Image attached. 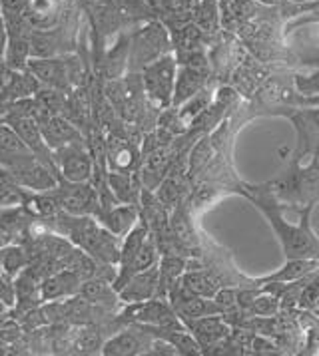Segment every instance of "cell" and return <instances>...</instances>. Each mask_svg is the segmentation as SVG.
I'll use <instances>...</instances> for the list:
<instances>
[{
	"mask_svg": "<svg viewBox=\"0 0 319 356\" xmlns=\"http://www.w3.org/2000/svg\"><path fill=\"white\" fill-rule=\"evenodd\" d=\"M238 195L246 197L256 205L270 227L274 229L276 237L281 243V251L286 259H319V237L311 229V213L313 207H307L299 211V223H290L283 213V205L277 201L276 193L272 191L270 184H247L242 181L238 189Z\"/></svg>",
	"mask_w": 319,
	"mask_h": 356,
	"instance_id": "cell-1",
	"label": "cell"
},
{
	"mask_svg": "<svg viewBox=\"0 0 319 356\" xmlns=\"http://www.w3.org/2000/svg\"><path fill=\"white\" fill-rule=\"evenodd\" d=\"M277 201L286 211L299 213L319 203V157H309V163L291 156L286 168L267 181Z\"/></svg>",
	"mask_w": 319,
	"mask_h": 356,
	"instance_id": "cell-2",
	"label": "cell"
},
{
	"mask_svg": "<svg viewBox=\"0 0 319 356\" xmlns=\"http://www.w3.org/2000/svg\"><path fill=\"white\" fill-rule=\"evenodd\" d=\"M174 52L172 38L168 29L156 20L144 22L142 26L132 30L130 50H128V72H142L146 66L158 58Z\"/></svg>",
	"mask_w": 319,
	"mask_h": 356,
	"instance_id": "cell-3",
	"label": "cell"
},
{
	"mask_svg": "<svg viewBox=\"0 0 319 356\" xmlns=\"http://www.w3.org/2000/svg\"><path fill=\"white\" fill-rule=\"evenodd\" d=\"M26 70L40 82V86L56 88L70 94L84 78V62L72 52L52 58H30Z\"/></svg>",
	"mask_w": 319,
	"mask_h": 356,
	"instance_id": "cell-4",
	"label": "cell"
},
{
	"mask_svg": "<svg viewBox=\"0 0 319 356\" xmlns=\"http://www.w3.org/2000/svg\"><path fill=\"white\" fill-rule=\"evenodd\" d=\"M140 74H142L148 102L160 112L170 108L172 98H174L176 74H178V60H176L174 52L158 58L156 62L146 66Z\"/></svg>",
	"mask_w": 319,
	"mask_h": 356,
	"instance_id": "cell-5",
	"label": "cell"
},
{
	"mask_svg": "<svg viewBox=\"0 0 319 356\" xmlns=\"http://www.w3.org/2000/svg\"><path fill=\"white\" fill-rule=\"evenodd\" d=\"M2 165L15 175L16 181L20 186L24 187L26 191H32V193L52 191L60 181L59 175L50 170L48 165H44L42 161L34 154L2 161Z\"/></svg>",
	"mask_w": 319,
	"mask_h": 356,
	"instance_id": "cell-6",
	"label": "cell"
},
{
	"mask_svg": "<svg viewBox=\"0 0 319 356\" xmlns=\"http://www.w3.org/2000/svg\"><path fill=\"white\" fill-rule=\"evenodd\" d=\"M52 195L62 211L70 215H96L100 209V189L92 186V181H64L52 189Z\"/></svg>",
	"mask_w": 319,
	"mask_h": 356,
	"instance_id": "cell-7",
	"label": "cell"
},
{
	"mask_svg": "<svg viewBox=\"0 0 319 356\" xmlns=\"http://www.w3.org/2000/svg\"><path fill=\"white\" fill-rule=\"evenodd\" d=\"M54 163H56L60 179L64 181H74V184L92 181L94 159L88 152L86 140H78V142L54 149Z\"/></svg>",
	"mask_w": 319,
	"mask_h": 356,
	"instance_id": "cell-8",
	"label": "cell"
},
{
	"mask_svg": "<svg viewBox=\"0 0 319 356\" xmlns=\"http://www.w3.org/2000/svg\"><path fill=\"white\" fill-rule=\"evenodd\" d=\"M120 318L124 325H128V323H140V325H148V327L182 325L170 300L162 299V297H154V299L134 302V305H124L120 311Z\"/></svg>",
	"mask_w": 319,
	"mask_h": 356,
	"instance_id": "cell-9",
	"label": "cell"
},
{
	"mask_svg": "<svg viewBox=\"0 0 319 356\" xmlns=\"http://www.w3.org/2000/svg\"><path fill=\"white\" fill-rule=\"evenodd\" d=\"M288 120L297 134V147L291 156L299 161L319 157V106L297 108L288 114Z\"/></svg>",
	"mask_w": 319,
	"mask_h": 356,
	"instance_id": "cell-10",
	"label": "cell"
},
{
	"mask_svg": "<svg viewBox=\"0 0 319 356\" xmlns=\"http://www.w3.org/2000/svg\"><path fill=\"white\" fill-rule=\"evenodd\" d=\"M154 341V337L138 323H128L126 327L110 334L104 344L102 353L104 356H142L148 355V348Z\"/></svg>",
	"mask_w": 319,
	"mask_h": 356,
	"instance_id": "cell-11",
	"label": "cell"
},
{
	"mask_svg": "<svg viewBox=\"0 0 319 356\" xmlns=\"http://www.w3.org/2000/svg\"><path fill=\"white\" fill-rule=\"evenodd\" d=\"M166 299L174 307L180 321H192V318H200V316H208V314H221L216 300L194 295L180 281H176L174 285L168 289Z\"/></svg>",
	"mask_w": 319,
	"mask_h": 356,
	"instance_id": "cell-12",
	"label": "cell"
},
{
	"mask_svg": "<svg viewBox=\"0 0 319 356\" xmlns=\"http://www.w3.org/2000/svg\"><path fill=\"white\" fill-rule=\"evenodd\" d=\"M267 74H270V64H263L247 52L246 58L232 72L228 86H232L244 100H249L256 94V90L263 84Z\"/></svg>",
	"mask_w": 319,
	"mask_h": 356,
	"instance_id": "cell-13",
	"label": "cell"
},
{
	"mask_svg": "<svg viewBox=\"0 0 319 356\" xmlns=\"http://www.w3.org/2000/svg\"><path fill=\"white\" fill-rule=\"evenodd\" d=\"M38 126L44 136V142L48 143V147L54 152L59 147H64L68 143L78 142V140H84V134L82 129L74 124L70 118L66 115H40L38 120Z\"/></svg>",
	"mask_w": 319,
	"mask_h": 356,
	"instance_id": "cell-14",
	"label": "cell"
},
{
	"mask_svg": "<svg viewBox=\"0 0 319 356\" xmlns=\"http://www.w3.org/2000/svg\"><path fill=\"white\" fill-rule=\"evenodd\" d=\"M102 227H106L116 237L124 239L140 221V207L134 203H114L108 207H100L94 215Z\"/></svg>",
	"mask_w": 319,
	"mask_h": 356,
	"instance_id": "cell-15",
	"label": "cell"
},
{
	"mask_svg": "<svg viewBox=\"0 0 319 356\" xmlns=\"http://www.w3.org/2000/svg\"><path fill=\"white\" fill-rule=\"evenodd\" d=\"M189 332L194 334V339L200 342L203 355L216 346L218 342L230 337L232 327L226 323V318L221 314H208V316H200V318H192V321H182Z\"/></svg>",
	"mask_w": 319,
	"mask_h": 356,
	"instance_id": "cell-16",
	"label": "cell"
},
{
	"mask_svg": "<svg viewBox=\"0 0 319 356\" xmlns=\"http://www.w3.org/2000/svg\"><path fill=\"white\" fill-rule=\"evenodd\" d=\"M160 295V269L158 265L146 269V271L132 275L124 283V286L118 291V297L122 305H134L142 300L154 299Z\"/></svg>",
	"mask_w": 319,
	"mask_h": 356,
	"instance_id": "cell-17",
	"label": "cell"
},
{
	"mask_svg": "<svg viewBox=\"0 0 319 356\" xmlns=\"http://www.w3.org/2000/svg\"><path fill=\"white\" fill-rule=\"evenodd\" d=\"M82 281L84 279L72 269H56L40 281V300L50 302V300L70 299L78 295Z\"/></svg>",
	"mask_w": 319,
	"mask_h": 356,
	"instance_id": "cell-18",
	"label": "cell"
},
{
	"mask_svg": "<svg viewBox=\"0 0 319 356\" xmlns=\"http://www.w3.org/2000/svg\"><path fill=\"white\" fill-rule=\"evenodd\" d=\"M32 221L34 219L24 211L22 205L0 207V249L22 241L29 235Z\"/></svg>",
	"mask_w": 319,
	"mask_h": 356,
	"instance_id": "cell-19",
	"label": "cell"
},
{
	"mask_svg": "<svg viewBox=\"0 0 319 356\" xmlns=\"http://www.w3.org/2000/svg\"><path fill=\"white\" fill-rule=\"evenodd\" d=\"M210 80H212V72L210 70H200V68L180 66V64H178L172 106H174V108L182 106V104L186 100H189L194 94H198L200 90L208 88V86H210Z\"/></svg>",
	"mask_w": 319,
	"mask_h": 356,
	"instance_id": "cell-20",
	"label": "cell"
},
{
	"mask_svg": "<svg viewBox=\"0 0 319 356\" xmlns=\"http://www.w3.org/2000/svg\"><path fill=\"white\" fill-rule=\"evenodd\" d=\"M263 6L258 0H224L219 2L221 10V30L238 34V30L251 20L254 16L260 13Z\"/></svg>",
	"mask_w": 319,
	"mask_h": 356,
	"instance_id": "cell-21",
	"label": "cell"
},
{
	"mask_svg": "<svg viewBox=\"0 0 319 356\" xmlns=\"http://www.w3.org/2000/svg\"><path fill=\"white\" fill-rule=\"evenodd\" d=\"M319 269V259H286V265L276 273L256 277L258 286L267 285V283H291V281H299L307 275L316 273Z\"/></svg>",
	"mask_w": 319,
	"mask_h": 356,
	"instance_id": "cell-22",
	"label": "cell"
},
{
	"mask_svg": "<svg viewBox=\"0 0 319 356\" xmlns=\"http://www.w3.org/2000/svg\"><path fill=\"white\" fill-rule=\"evenodd\" d=\"M192 22L202 30L205 36L216 38L221 30V10L219 0H200L196 6V13Z\"/></svg>",
	"mask_w": 319,
	"mask_h": 356,
	"instance_id": "cell-23",
	"label": "cell"
},
{
	"mask_svg": "<svg viewBox=\"0 0 319 356\" xmlns=\"http://www.w3.org/2000/svg\"><path fill=\"white\" fill-rule=\"evenodd\" d=\"M160 269V295L166 299L168 289L174 285L176 281L182 279V275L188 269V257L184 255H162L158 261Z\"/></svg>",
	"mask_w": 319,
	"mask_h": 356,
	"instance_id": "cell-24",
	"label": "cell"
},
{
	"mask_svg": "<svg viewBox=\"0 0 319 356\" xmlns=\"http://www.w3.org/2000/svg\"><path fill=\"white\" fill-rule=\"evenodd\" d=\"M120 10V15L124 16L128 29L134 30L138 26H142L144 22L156 20L158 15L154 10V6L148 0H114Z\"/></svg>",
	"mask_w": 319,
	"mask_h": 356,
	"instance_id": "cell-25",
	"label": "cell"
},
{
	"mask_svg": "<svg viewBox=\"0 0 319 356\" xmlns=\"http://www.w3.org/2000/svg\"><path fill=\"white\" fill-rule=\"evenodd\" d=\"M214 98H216V88L208 86V88L200 90L198 94H194V96H192L189 100L184 102L182 106H178L176 112H178V118H180L182 126L188 129L189 124H192L198 115L202 114L203 110L210 108V104L214 102Z\"/></svg>",
	"mask_w": 319,
	"mask_h": 356,
	"instance_id": "cell-26",
	"label": "cell"
},
{
	"mask_svg": "<svg viewBox=\"0 0 319 356\" xmlns=\"http://www.w3.org/2000/svg\"><path fill=\"white\" fill-rule=\"evenodd\" d=\"M29 154H32L30 147L22 142V138L13 129V126L0 120V163Z\"/></svg>",
	"mask_w": 319,
	"mask_h": 356,
	"instance_id": "cell-27",
	"label": "cell"
},
{
	"mask_svg": "<svg viewBox=\"0 0 319 356\" xmlns=\"http://www.w3.org/2000/svg\"><path fill=\"white\" fill-rule=\"evenodd\" d=\"M26 189L0 163V207H18L26 200Z\"/></svg>",
	"mask_w": 319,
	"mask_h": 356,
	"instance_id": "cell-28",
	"label": "cell"
},
{
	"mask_svg": "<svg viewBox=\"0 0 319 356\" xmlns=\"http://www.w3.org/2000/svg\"><path fill=\"white\" fill-rule=\"evenodd\" d=\"M30 265V255L22 243H13L2 249V273L18 277Z\"/></svg>",
	"mask_w": 319,
	"mask_h": 356,
	"instance_id": "cell-29",
	"label": "cell"
},
{
	"mask_svg": "<svg viewBox=\"0 0 319 356\" xmlns=\"http://www.w3.org/2000/svg\"><path fill=\"white\" fill-rule=\"evenodd\" d=\"M281 311V300L276 293L267 291L261 286V291L258 293V297L254 299L251 307H249V314L251 316H274Z\"/></svg>",
	"mask_w": 319,
	"mask_h": 356,
	"instance_id": "cell-30",
	"label": "cell"
},
{
	"mask_svg": "<svg viewBox=\"0 0 319 356\" xmlns=\"http://www.w3.org/2000/svg\"><path fill=\"white\" fill-rule=\"evenodd\" d=\"M293 84L299 96H318L319 94V68H311L309 72H293Z\"/></svg>",
	"mask_w": 319,
	"mask_h": 356,
	"instance_id": "cell-31",
	"label": "cell"
},
{
	"mask_svg": "<svg viewBox=\"0 0 319 356\" xmlns=\"http://www.w3.org/2000/svg\"><path fill=\"white\" fill-rule=\"evenodd\" d=\"M249 355L256 356H281V348L277 346L276 341L267 339V337H261V334H251V341H249Z\"/></svg>",
	"mask_w": 319,
	"mask_h": 356,
	"instance_id": "cell-32",
	"label": "cell"
},
{
	"mask_svg": "<svg viewBox=\"0 0 319 356\" xmlns=\"http://www.w3.org/2000/svg\"><path fill=\"white\" fill-rule=\"evenodd\" d=\"M216 305H218L219 313L226 314L230 311L238 309V286H221L218 293H216Z\"/></svg>",
	"mask_w": 319,
	"mask_h": 356,
	"instance_id": "cell-33",
	"label": "cell"
},
{
	"mask_svg": "<svg viewBox=\"0 0 319 356\" xmlns=\"http://www.w3.org/2000/svg\"><path fill=\"white\" fill-rule=\"evenodd\" d=\"M0 300L8 307L15 309L16 305V279L0 271Z\"/></svg>",
	"mask_w": 319,
	"mask_h": 356,
	"instance_id": "cell-34",
	"label": "cell"
},
{
	"mask_svg": "<svg viewBox=\"0 0 319 356\" xmlns=\"http://www.w3.org/2000/svg\"><path fill=\"white\" fill-rule=\"evenodd\" d=\"M311 22L319 24V6L318 8H311V10H307V13H304V15L295 16L293 20H290V22H288V26H286V34L290 36L291 30L299 29V26H304V24H311Z\"/></svg>",
	"mask_w": 319,
	"mask_h": 356,
	"instance_id": "cell-35",
	"label": "cell"
},
{
	"mask_svg": "<svg viewBox=\"0 0 319 356\" xmlns=\"http://www.w3.org/2000/svg\"><path fill=\"white\" fill-rule=\"evenodd\" d=\"M319 353V325L307 328L304 332V348L299 355H316Z\"/></svg>",
	"mask_w": 319,
	"mask_h": 356,
	"instance_id": "cell-36",
	"label": "cell"
},
{
	"mask_svg": "<svg viewBox=\"0 0 319 356\" xmlns=\"http://www.w3.org/2000/svg\"><path fill=\"white\" fill-rule=\"evenodd\" d=\"M148 356H180V355H178V350H176L170 342L164 341V339H158V337H154V341H152L150 348H148Z\"/></svg>",
	"mask_w": 319,
	"mask_h": 356,
	"instance_id": "cell-37",
	"label": "cell"
},
{
	"mask_svg": "<svg viewBox=\"0 0 319 356\" xmlns=\"http://www.w3.org/2000/svg\"><path fill=\"white\" fill-rule=\"evenodd\" d=\"M6 42H8V36H6V24H4V16H2V10H0V64H4Z\"/></svg>",
	"mask_w": 319,
	"mask_h": 356,
	"instance_id": "cell-38",
	"label": "cell"
},
{
	"mask_svg": "<svg viewBox=\"0 0 319 356\" xmlns=\"http://www.w3.org/2000/svg\"><path fill=\"white\" fill-rule=\"evenodd\" d=\"M258 2H261V4H276L274 0H258Z\"/></svg>",
	"mask_w": 319,
	"mask_h": 356,
	"instance_id": "cell-39",
	"label": "cell"
},
{
	"mask_svg": "<svg viewBox=\"0 0 319 356\" xmlns=\"http://www.w3.org/2000/svg\"><path fill=\"white\" fill-rule=\"evenodd\" d=\"M86 2H96V0H82V4H86Z\"/></svg>",
	"mask_w": 319,
	"mask_h": 356,
	"instance_id": "cell-40",
	"label": "cell"
},
{
	"mask_svg": "<svg viewBox=\"0 0 319 356\" xmlns=\"http://www.w3.org/2000/svg\"><path fill=\"white\" fill-rule=\"evenodd\" d=\"M274 2H276V4H277V2H281V0H274Z\"/></svg>",
	"mask_w": 319,
	"mask_h": 356,
	"instance_id": "cell-41",
	"label": "cell"
},
{
	"mask_svg": "<svg viewBox=\"0 0 319 356\" xmlns=\"http://www.w3.org/2000/svg\"><path fill=\"white\" fill-rule=\"evenodd\" d=\"M219 2H224V0H219Z\"/></svg>",
	"mask_w": 319,
	"mask_h": 356,
	"instance_id": "cell-42",
	"label": "cell"
}]
</instances>
